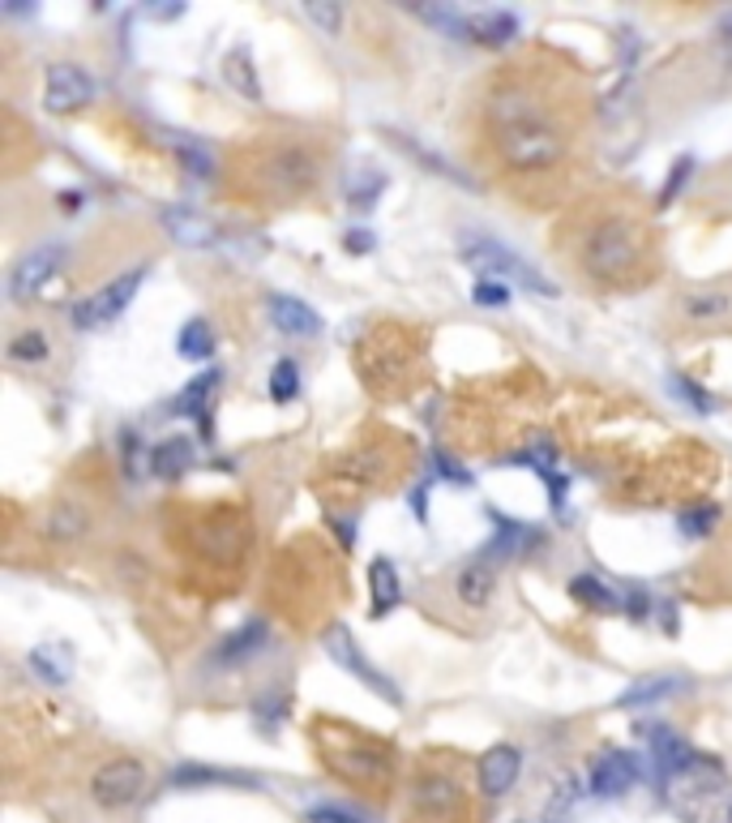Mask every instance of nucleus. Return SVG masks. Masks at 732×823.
<instances>
[{"label": "nucleus", "mask_w": 732, "mask_h": 823, "mask_svg": "<svg viewBox=\"0 0 732 823\" xmlns=\"http://www.w3.org/2000/svg\"><path fill=\"white\" fill-rule=\"evenodd\" d=\"M91 95H95V86L77 64H52L48 69V95H44L48 112H73V108L91 104Z\"/></svg>", "instance_id": "17"}, {"label": "nucleus", "mask_w": 732, "mask_h": 823, "mask_svg": "<svg viewBox=\"0 0 732 823\" xmlns=\"http://www.w3.org/2000/svg\"><path fill=\"white\" fill-rule=\"evenodd\" d=\"M557 249L578 279L604 293L643 288L660 266V240L651 219L621 198H596L569 211L557 232Z\"/></svg>", "instance_id": "2"}, {"label": "nucleus", "mask_w": 732, "mask_h": 823, "mask_svg": "<svg viewBox=\"0 0 732 823\" xmlns=\"http://www.w3.org/2000/svg\"><path fill=\"white\" fill-rule=\"evenodd\" d=\"M271 584H275L271 592L279 596V605L291 613V622L317 618V613L326 609L331 592H335V584H331V562H326V553H322V540L304 536V540L287 545L279 571L271 575Z\"/></svg>", "instance_id": "7"}, {"label": "nucleus", "mask_w": 732, "mask_h": 823, "mask_svg": "<svg viewBox=\"0 0 732 823\" xmlns=\"http://www.w3.org/2000/svg\"><path fill=\"white\" fill-rule=\"evenodd\" d=\"M669 386H673L676 399H681V404H689L694 412H703V416H711V412H716V399H711V395H703V391H698L694 382H685V378H673Z\"/></svg>", "instance_id": "36"}, {"label": "nucleus", "mask_w": 732, "mask_h": 823, "mask_svg": "<svg viewBox=\"0 0 732 823\" xmlns=\"http://www.w3.org/2000/svg\"><path fill=\"white\" fill-rule=\"evenodd\" d=\"M407 823H471V785L451 751H429L407 785Z\"/></svg>", "instance_id": "6"}, {"label": "nucleus", "mask_w": 732, "mask_h": 823, "mask_svg": "<svg viewBox=\"0 0 732 823\" xmlns=\"http://www.w3.org/2000/svg\"><path fill=\"white\" fill-rule=\"evenodd\" d=\"M296 386H300L296 365H291V360H279V365H275V373H271V395H275L279 404H287V399L296 395Z\"/></svg>", "instance_id": "37"}, {"label": "nucleus", "mask_w": 732, "mask_h": 823, "mask_svg": "<svg viewBox=\"0 0 732 823\" xmlns=\"http://www.w3.org/2000/svg\"><path fill=\"white\" fill-rule=\"evenodd\" d=\"M471 296H476V305H497V309L509 300L506 288H493V284H476V293H471Z\"/></svg>", "instance_id": "44"}, {"label": "nucleus", "mask_w": 732, "mask_h": 823, "mask_svg": "<svg viewBox=\"0 0 732 823\" xmlns=\"http://www.w3.org/2000/svg\"><path fill=\"white\" fill-rule=\"evenodd\" d=\"M569 592H574V600H583V605H591V609H613V605H617V596L604 588L596 575H578V580L569 584Z\"/></svg>", "instance_id": "32"}, {"label": "nucleus", "mask_w": 732, "mask_h": 823, "mask_svg": "<svg viewBox=\"0 0 732 823\" xmlns=\"http://www.w3.org/2000/svg\"><path fill=\"white\" fill-rule=\"evenodd\" d=\"M176 344H180L176 353L184 356V360H206V356L215 353V331H211V322L193 318V322H184V331H180Z\"/></svg>", "instance_id": "28"}, {"label": "nucleus", "mask_w": 732, "mask_h": 823, "mask_svg": "<svg viewBox=\"0 0 732 823\" xmlns=\"http://www.w3.org/2000/svg\"><path fill=\"white\" fill-rule=\"evenodd\" d=\"M146 794V767L137 760H108L91 772V798L104 811H124Z\"/></svg>", "instance_id": "11"}, {"label": "nucleus", "mask_w": 732, "mask_h": 823, "mask_svg": "<svg viewBox=\"0 0 732 823\" xmlns=\"http://www.w3.org/2000/svg\"><path fill=\"white\" fill-rule=\"evenodd\" d=\"M309 823H364V820H356L351 811H338V807H313Z\"/></svg>", "instance_id": "42"}, {"label": "nucleus", "mask_w": 732, "mask_h": 823, "mask_svg": "<svg viewBox=\"0 0 732 823\" xmlns=\"http://www.w3.org/2000/svg\"><path fill=\"white\" fill-rule=\"evenodd\" d=\"M685 326H724L732 322V288H694L676 300Z\"/></svg>", "instance_id": "15"}, {"label": "nucleus", "mask_w": 732, "mask_h": 823, "mask_svg": "<svg viewBox=\"0 0 732 823\" xmlns=\"http://www.w3.org/2000/svg\"><path fill=\"white\" fill-rule=\"evenodd\" d=\"M322 644H326V652L335 656V660L343 665V669H347V673H356V678H360L364 687H373L377 695H386L391 704H398V691L391 687V678H386V673H377V669H373V665L364 660V652L356 647V640H351V631H347L343 622H335V627H326Z\"/></svg>", "instance_id": "13"}, {"label": "nucleus", "mask_w": 732, "mask_h": 823, "mask_svg": "<svg viewBox=\"0 0 732 823\" xmlns=\"http://www.w3.org/2000/svg\"><path fill=\"white\" fill-rule=\"evenodd\" d=\"M514 35H518V17H514V13L489 9V13L467 17V39H480V44H489V48H502Z\"/></svg>", "instance_id": "22"}, {"label": "nucleus", "mask_w": 732, "mask_h": 823, "mask_svg": "<svg viewBox=\"0 0 732 823\" xmlns=\"http://www.w3.org/2000/svg\"><path fill=\"white\" fill-rule=\"evenodd\" d=\"M403 442L386 438V442H360L351 451L338 455V464L326 476V489L338 493H364V489H386L403 472Z\"/></svg>", "instance_id": "9"}, {"label": "nucleus", "mask_w": 732, "mask_h": 823, "mask_svg": "<svg viewBox=\"0 0 732 823\" xmlns=\"http://www.w3.org/2000/svg\"><path fill=\"white\" fill-rule=\"evenodd\" d=\"M369 580H373V618H386V613H391V609L398 605V596H403V588H398L395 562L377 558V562L369 566Z\"/></svg>", "instance_id": "25"}, {"label": "nucleus", "mask_w": 732, "mask_h": 823, "mask_svg": "<svg viewBox=\"0 0 732 823\" xmlns=\"http://www.w3.org/2000/svg\"><path fill=\"white\" fill-rule=\"evenodd\" d=\"M215 382H219V373H202V378H193V382L176 395V412H180V416L202 412L206 408V399H211V391H215Z\"/></svg>", "instance_id": "31"}, {"label": "nucleus", "mask_w": 732, "mask_h": 823, "mask_svg": "<svg viewBox=\"0 0 732 823\" xmlns=\"http://www.w3.org/2000/svg\"><path fill=\"white\" fill-rule=\"evenodd\" d=\"M386 189V177H377V172H369L364 168V177H356L351 184H347V198H351V206H360V211H369L373 202H377V193Z\"/></svg>", "instance_id": "33"}, {"label": "nucleus", "mask_w": 732, "mask_h": 823, "mask_svg": "<svg viewBox=\"0 0 732 823\" xmlns=\"http://www.w3.org/2000/svg\"><path fill=\"white\" fill-rule=\"evenodd\" d=\"M685 177H689V159H676V164H673V177H669L664 193H660V202H664V206H669V202L676 198V189H681V180H685Z\"/></svg>", "instance_id": "43"}, {"label": "nucleus", "mask_w": 732, "mask_h": 823, "mask_svg": "<svg viewBox=\"0 0 732 823\" xmlns=\"http://www.w3.org/2000/svg\"><path fill=\"white\" fill-rule=\"evenodd\" d=\"M518 767H523V755H518V747H509V742L484 751L480 764H476V789L489 794V798H502L506 789H514Z\"/></svg>", "instance_id": "16"}, {"label": "nucleus", "mask_w": 732, "mask_h": 823, "mask_svg": "<svg viewBox=\"0 0 732 823\" xmlns=\"http://www.w3.org/2000/svg\"><path fill=\"white\" fill-rule=\"evenodd\" d=\"M48 356H52V335L44 326H31V331L13 335V344H9V360H17V365H39Z\"/></svg>", "instance_id": "26"}, {"label": "nucleus", "mask_w": 732, "mask_h": 823, "mask_svg": "<svg viewBox=\"0 0 732 823\" xmlns=\"http://www.w3.org/2000/svg\"><path fill=\"white\" fill-rule=\"evenodd\" d=\"M271 640H275L271 622H266V618H253V622H244L240 631H231L224 644H219L215 665H224V669H231V665H249L253 656H262V652L271 647Z\"/></svg>", "instance_id": "18"}, {"label": "nucleus", "mask_w": 732, "mask_h": 823, "mask_svg": "<svg viewBox=\"0 0 732 823\" xmlns=\"http://www.w3.org/2000/svg\"><path fill=\"white\" fill-rule=\"evenodd\" d=\"M60 262H64V244H35L17 266H13V275H9V296L13 300H31V296L39 293L52 275H60Z\"/></svg>", "instance_id": "14"}, {"label": "nucleus", "mask_w": 732, "mask_h": 823, "mask_svg": "<svg viewBox=\"0 0 732 823\" xmlns=\"http://www.w3.org/2000/svg\"><path fill=\"white\" fill-rule=\"evenodd\" d=\"M493 588H497V575H493L489 562H467L451 584V592L458 596V605H467V609H484V605L493 600Z\"/></svg>", "instance_id": "19"}, {"label": "nucleus", "mask_w": 732, "mask_h": 823, "mask_svg": "<svg viewBox=\"0 0 732 823\" xmlns=\"http://www.w3.org/2000/svg\"><path fill=\"white\" fill-rule=\"evenodd\" d=\"M716 524H720V511H716V506H698V511H685V515H681V532H685V536H707Z\"/></svg>", "instance_id": "38"}, {"label": "nucleus", "mask_w": 732, "mask_h": 823, "mask_svg": "<svg viewBox=\"0 0 732 823\" xmlns=\"http://www.w3.org/2000/svg\"><path fill=\"white\" fill-rule=\"evenodd\" d=\"M271 322L279 326L283 335H317L322 331V318L304 305V300H296V296H271Z\"/></svg>", "instance_id": "20"}, {"label": "nucleus", "mask_w": 732, "mask_h": 823, "mask_svg": "<svg viewBox=\"0 0 732 823\" xmlns=\"http://www.w3.org/2000/svg\"><path fill=\"white\" fill-rule=\"evenodd\" d=\"M31 665H39V673H44V678H48L52 687L69 678V665H57V660H52V647H39V652L31 656Z\"/></svg>", "instance_id": "39"}, {"label": "nucleus", "mask_w": 732, "mask_h": 823, "mask_svg": "<svg viewBox=\"0 0 732 823\" xmlns=\"http://www.w3.org/2000/svg\"><path fill=\"white\" fill-rule=\"evenodd\" d=\"M463 262H467L471 271H480L484 279L518 284L523 293H536V296L557 293V288H553L544 275H536V266H531V262H523L518 253H509L506 244H497V240H489V236H467V240H463Z\"/></svg>", "instance_id": "10"}, {"label": "nucleus", "mask_w": 732, "mask_h": 823, "mask_svg": "<svg viewBox=\"0 0 732 823\" xmlns=\"http://www.w3.org/2000/svg\"><path fill=\"white\" fill-rule=\"evenodd\" d=\"M142 279H146V271H142V266H137V271H129V275H120V279H112L108 288H99L95 296H86V300H82V305L73 309V322H77L82 331L112 322L120 309H129V300L137 296Z\"/></svg>", "instance_id": "12"}, {"label": "nucleus", "mask_w": 732, "mask_h": 823, "mask_svg": "<svg viewBox=\"0 0 732 823\" xmlns=\"http://www.w3.org/2000/svg\"><path fill=\"white\" fill-rule=\"evenodd\" d=\"M676 687V678H643L634 691H625L621 695V707H634V704H647V700H660V695H669Z\"/></svg>", "instance_id": "34"}, {"label": "nucleus", "mask_w": 732, "mask_h": 823, "mask_svg": "<svg viewBox=\"0 0 732 823\" xmlns=\"http://www.w3.org/2000/svg\"><path fill=\"white\" fill-rule=\"evenodd\" d=\"M634 776H638L634 755L609 751V755H600V764L591 767V789H596V794H625V789L634 785Z\"/></svg>", "instance_id": "21"}, {"label": "nucleus", "mask_w": 732, "mask_h": 823, "mask_svg": "<svg viewBox=\"0 0 732 823\" xmlns=\"http://www.w3.org/2000/svg\"><path fill=\"white\" fill-rule=\"evenodd\" d=\"M304 17L317 22L326 35H338V26H343V9L331 4V0H309V4H304Z\"/></svg>", "instance_id": "35"}, {"label": "nucleus", "mask_w": 732, "mask_h": 823, "mask_svg": "<svg viewBox=\"0 0 732 823\" xmlns=\"http://www.w3.org/2000/svg\"><path fill=\"white\" fill-rule=\"evenodd\" d=\"M356 369H360L364 386L377 399H403V395H411L424 382L429 356H424V344H420V335L411 326L382 322V326H373V331L360 335Z\"/></svg>", "instance_id": "5"}, {"label": "nucleus", "mask_w": 732, "mask_h": 823, "mask_svg": "<svg viewBox=\"0 0 732 823\" xmlns=\"http://www.w3.org/2000/svg\"><path fill=\"white\" fill-rule=\"evenodd\" d=\"M587 104V86L565 60L527 52L502 64L476 104L484 168L527 202L553 198L583 159Z\"/></svg>", "instance_id": "1"}, {"label": "nucleus", "mask_w": 732, "mask_h": 823, "mask_svg": "<svg viewBox=\"0 0 732 823\" xmlns=\"http://www.w3.org/2000/svg\"><path fill=\"white\" fill-rule=\"evenodd\" d=\"M164 228H168L180 244H211V240H215V224L202 219V215L189 211V206H168V211H164Z\"/></svg>", "instance_id": "23"}, {"label": "nucleus", "mask_w": 732, "mask_h": 823, "mask_svg": "<svg viewBox=\"0 0 732 823\" xmlns=\"http://www.w3.org/2000/svg\"><path fill=\"white\" fill-rule=\"evenodd\" d=\"M176 151H180V159L193 168V177H206L211 172V159L197 151V146H189V142H176Z\"/></svg>", "instance_id": "41"}, {"label": "nucleus", "mask_w": 732, "mask_h": 823, "mask_svg": "<svg viewBox=\"0 0 732 823\" xmlns=\"http://www.w3.org/2000/svg\"><path fill=\"white\" fill-rule=\"evenodd\" d=\"M189 464H193V446H189L184 438H168V442H159V446H155V455H151V468H155L159 480H180V476L189 472Z\"/></svg>", "instance_id": "24"}, {"label": "nucleus", "mask_w": 732, "mask_h": 823, "mask_svg": "<svg viewBox=\"0 0 732 823\" xmlns=\"http://www.w3.org/2000/svg\"><path fill=\"white\" fill-rule=\"evenodd\" d=\"M86 524H91V515H86V506H77V502H60L57 511H52V536H57V540H77Z\"/></svg>", "instance_id": "30"}, {"label": "nucleus", "mask_w": 732, "mask_h": 823, "mask_svg": "<svg viewBox=\"0 0 732 823\" xmlns=\"http://www.w3.org/2000/svg\"><path fill=\"white\" fill-rule=\"evenodd\" d=\"M711 562H716V575H720V584H716V588L732 596V532H729V540L716 549V558H711Z\"/></svg>", "instance_id": "40"}, {"label": "nucleus", "mask_w": 732, "mask_h": 823, "mask_svg": "<svg viewBox=\"0 0 732 823\" xmlns=\"http://www.w3.org/2000/svg\"><path fill=\"white\" fill-rule=\"evenodd\" d=\"M326 168L331 155L313 133H257L227 155V189L257 211H279L317 198Z\"/></svg>", "instance_id": "3"}, {"label": "nucleus", "mask_w": 732, "mask_h": 823, "mask_svg": "<svg viewBox=\"0 0 732 823\" xmlns=\"http://www.w3.org/2000/svg\"><path fill=\"white\" fill-rule=\"evenodd\" d=\"M317 755L326 772L351 785L356 794H369V798H386L395 789V747L391 742H377L373 733L347 725V720H335V716H317L313 729H309Z\"/></svg>", "instance_id": "4"}, {"label": "nucleus", "mask_w": 732, "mask_h": 823, "mask_svg": "<svg viewBox=\"0 0 732 823\" xmlns=\"http://www.w3.org/2000/svg\"><path fill=\"white\" fill-rule=\"evenodd\" d=\"M651 751H656L660 772H676V767L689 764V747H685L681 738H673L669 729H656V733H651Z\"/></svg>", "instance_id": "29"}, {"label": "nucleus", "mask_w": 732, "mask_h": 823, "mask_svg": "<svg viewBox=\"0 0 732 823\" xmlns=\"http://www.w3.org/2000/svg\"><path fill=\"white\" fill-rule=\"evenodd\" d=\"M184 549L206 562V571H219V575H231L249 562V549H253V524L244 511L236 506H211L202 515L189 520L184 528Z\"/></svg>", "instance_id": "8"}, {"label": "nucleus", "mask_w": 732, "mask_h": 823, "mask_svg": "<svg viewBox=\"0 0 732 823\" xmlns=\"http://www.w3.org/2000/svg\"><path fill=\"white\" fill-rule=\"evenodd\" d=\"M224 73H227V82L244 95V99H262V86H257V73H253V60H249V48H236L231 57H227V64H224Z\"/></svg>", "instance_id": "27"}, {"label": "nucleus", "mask_w": 732, "mask_h": 823, "mask_svg": "<svg viewBox=\"0 0 732 823\" xmlns=\"http://www.w3.org/2000/svg\"><path fill=\"white\" fill-rule=\"evenodd\" d=\"M369 240H373L369 232H351V249H356V253H364V249H369Z\"/></svg>", "instance_id": "45"}]
</instances>
